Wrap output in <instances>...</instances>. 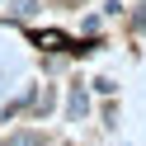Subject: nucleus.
<instances>
[{"label": "nucleus", "mask_w": 146, "mask_h": 146, "mask_svg": "<svg viewBox=\"0 0 146 146\" xmlns=\"http://www.w3.org/2000/svg\"><path fill=\"white\" fill-rule=\"evenodd\" d=\"M5 146H47V141H42V132H14Z\"/></svg>", "instance_id": "nucleus-1"}, {"label": "nucleus", "mask_w": 146, "mask_h": 146, "mask_svg": "<svg viewBox=\"0 0 146 146\" xmlns=\"http://www.w3.org/2000/svg\"><path fill=\"white\" fill-rule=\"evenodd\" d=\"M71 113H76V118L85 113V90H76V94H71Z\"/></svg>", "instance_id": "nucleus-2"}, {"label": "nucleus", "mask_w": 146, "mask_h": 146, "mask_svg": "<svg viewBox=\"0 0 146 146\" xmlns=\"http://www.w3.org/2000/svg\"><path fill=\"white\" fill-rule=\"evenodd\" d=\"M14 10H19V14H33V10H38V0H14Z\"/></svg>", "instance_id": "nucleus-3"}]
</instances>
